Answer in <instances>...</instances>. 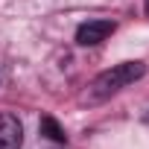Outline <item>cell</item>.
<instances>
[{"label":"cell","mask_w":149,"mask_h":149,"mask_svg":"<svg viewBox=\"0 0 149 149\" xmlns=\"http://www.w3.org/2000/svg\"><path fill=\"white\" fill-rule=\"evenodd\" d=\"M41 134H47V137H50V140H56V143H64V140H67L64 129H61L53 117H41Z\"/></svg>","instance_id":"cell-4"},{"label":"cell","mask_w":149,"mask_h":149,"mask_svg":"<svg viewBox=\"0 0 149 149\" xmlns=\"http://www.w3.org/2000/svg\"><path fill=\"white\" fill-rule=\"evenodd\" d=\"M24 146V126L15 114H0V149H21Z\"/></svg>","instance_id":"cell-3"},{"label":"cell","mask_w":149,"mask_h":149,"mask_svg":"<svg viewBox=\"0 0 149 149\" xmlns=\"http://www.w3.org/2000/svg\"><path fill=\"white\" fill-rule=\"evenodd\" d=\"M146 15H149V0H146Z\"/></svg>","instance_id":"cell-5"},{"label":"cell","mask_w":149,"mask_h":149,"mask_svg":"<svg viewBox=\"0 0 149 149\" xmlns=\"http://www.w3.org/2000/svg\"><path fill=\"white\" fill-rule=\"evenodd\" d=\"M117 29L114 21H105V18H94V21H85L79 29H76V44L82 47H94V44H102L111 32Z\"/></svg>","instance_id":"cell-2"},{"label":"cell","mask_w":149,"mask_h":149,"mask_svg":"<svg viewBox=\"0 0 149 149\" xmlns=\"http://www.w3.org/2000/svg\"><path fill=\"white\" fill-rule=\"evenodd\" d=\"M146 76V64L143 61H123V64H114L108 70H102L100 76L88 85V100L91 102H102L114 94H120L123 88L134 85L137 79Z\"/></svg>","instance_id":"cell-1"}]
</instances>
